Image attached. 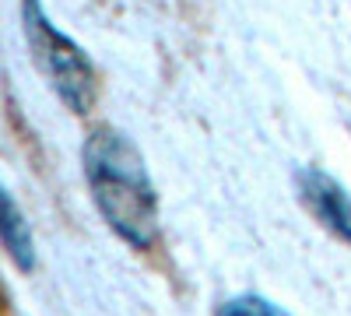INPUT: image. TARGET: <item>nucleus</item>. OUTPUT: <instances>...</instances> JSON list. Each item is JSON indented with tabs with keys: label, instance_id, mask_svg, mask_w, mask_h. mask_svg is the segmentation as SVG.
Here are the masks:
<instances>
[{
	"label": "nucleus",
	"instance_id": "5",
	"mask_svg": "<svg viewBox=\"0 0 351 316\" xmlns=\"http://www.w3.org/2000/svg\"><path fill=\"white\" fill-rule=\"evenodd\" d=\"M215 316H291V313L263 295H236V299L221 302Z\"/></svg>",
	"mask_w": 351,
	"mask_h": 316
},
{
	"label": "nucleus",
	"instance_id": "4",
	"mask_svg": "<svg viewBox=\"0 0 351 316\" xmlns=\"http://www.w3.org/2000/svg\"><path fill=\"white\" fill-rule=\"evenodd\" d=\"M4 204V218H0V236H4V246H8V256L18 264V271H32L36 267V243H32V232H28V221L21 218L14 197L4 193L0 197Z\"/></svg>",
	"mask_w": 351,
	"mask_h": 316
},
{
	"label": "nucleus",
	"instance_id": "1",
	"mask_svg": "<svg viewBox=\"0 0 351 316\" xmlns=\"http://www.w3.org/2000/svg\"><path fill=\"white\" fill-rule=\"evenodd\" d=\"M81 162L92 200L109 228L134 250H148L158 239V193L137 145L106 127L88 137Z\"/></svg>",
	"mask_w": 351,
	"mask_h": 316
},
{
	"label": "nucleus",
	"instance_id": "3",
	"mask_svg": "<svg viewBox=\"0 0 351 316\" xmlns=\"http://www.w3.org/2000/svg\"><path fill=\"white\" fill-rule=\"evenodd\" d=\"M295 193L302 200V208L327 228L330 236H337L341 243L351 246V193L327 176L324 169L306 165L295 172Z\"/></svg>",
	"mask_w": 351,
	"mask_h": 316
},
{
	"label": "nucleus",
	"instance_id": "2",
	"mask_svg": "<svg viewBox=\"0 0 351 316\" xmlns=\"http://www.w3.org/2000/svg\"><path fill=\"white\" fill-rule=\"evenodd\" d=\"M21 18H25L28 49H32L46 81L53 84V92L60 95V102L71 112H88L95 102L99 81H95V67L84 56V49L43 14L39 0H25Z\"/></svg>",
	"mask_w": 351,
	"mask_h": 316
}]
</instances>
